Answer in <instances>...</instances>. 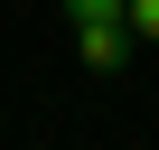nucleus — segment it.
<instances>
[{"label": "nucleus", "mask_w": 159, "mask_h": 150, "mask_svg": "<svg viewBox=\"0 0 159 150\" xmlns=\"http://www.w3.org/2000/svg\"><path fill=\"white\" fill-rule=\"evenodd\" d=\"M75 56H84L94 75H131L140 38H131V19H84V28H75Z\"/></svg>", "instance_id": "obj_1"}, {"label": "nucleus", "mask_w": 159, "mask_h": 150, "mask_svg": "<svg viewBox=\"0 0 159 150\" xmlns=\"http://www.w3.org/2000/svg\"><path fill=\"white\" fill-rule=\"evenodd\" d=\"M122 19H131V38H140V47H159V0H122Z\"/></svg>", "instance_id": "obj_2"}, {"label": "nucleus", "mask_w": 159, "mask_h": 150, "mask_svg": "<svg viewBox=\"0 0 159 150\" xmlns=\"http://www.w3.org/2000/svg\"><path fill=\"white\" fill-rule=\"evenodd\" d=\"M66 10V28H84V19H122V0H56Z\"/></svg>", "instance_id": "obj_3"}]
</instances>
